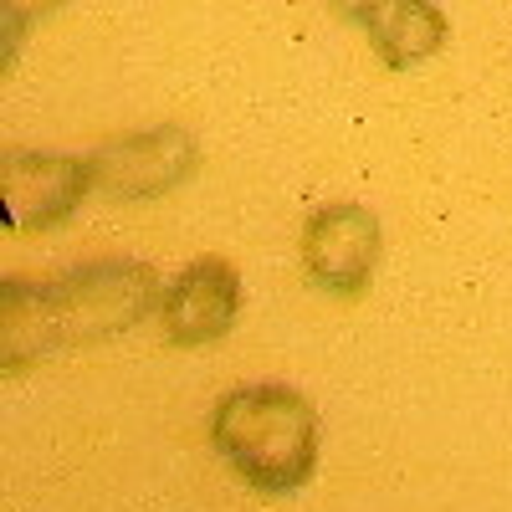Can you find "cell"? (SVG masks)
Returning <instances> with one entry per match:
<instances>
[{"instance_id":"ba28073f","label":"cell","mask_w":512,"mask_h":512,"mask_svg":"<svg viewBox=\"0 0 512 512\" xmlns=\"http://www.w3.org/2000/svg\"><path fill=\"white\" fill-rule=\"evenodd\" d=\"M67 0H0V26H6V62H16L21 41L36 21H47L52 11H62Z\"/></svg>"},{"instance_id":"52a82bcc","label":"cell","mask_w":512,"mask_h":512,"mask_svg":"<svg viewBox=\"0 0 512 512\" xmlns=\"http://www.w3.org/2000/svg\"><path fill=\"white\" fill-rule=\"evenodd\" d=\"M374 57L390 72H410L420 62H431L446 52L451 41V21L436 0H384L364 26Z\"/></svg>"},{"instance_id":"8992f818","label":"cell","mask_w":512,"mask_h":512,"mask_svg":"<svg viewBox=\"0 0 512 512\" xmlns=\"http://www.w3.org/2000/svg\"><path fill=\"white\" fill-rule=\"evenodd\" d=\"M246 308V282L231 256H195V262L164 287L159 328L169 349H205L221 344Z\"/></svg>"},{"instance_id":"3957f363","label":"cell","mask_w":512,"mask_h":512,"mask_svg":"<svg viewBox=\"0 0 512 512\" xmlns=\"http://www.w3.org/2000/svg\"><path fill=\"white\" fill-rule=\"evenodd\" d=\"M379 216L359 200H328L318 205L303 241H297V256H303V272L323 297H338V303H354V297L369 292L374 272H379Z\"/></svg>"},{"instance_id":"5b68a950","label":"cell","mask_w":512,"mask_h":512,"mask_svg":"<svg viewBox=\"0 0 512 512\" xmlns=\"http://www.w3.org/2000/svg\"><path fill=\"white\" fill-rule=\"evenodd\" d=\"M200 169V144L190 128L159 123L93 149V180L108 200H164Z\"/></svg>"},{"instance_id":"9c48e42d","label":"cell","mask_w":512,"mask_h":512,"mask_svg":"<svg viewBox=\"0 0 512 512\" xmlns=\"http://www.w3.org/2000/svg\"><path fill=\"white\" fill-rule=\"evenodd\" d=\"M379 6H384V0H328V11H333L338 21H349V26H359V31L369 26V16H374Z\"/></svg>"},{"instance_id":"277c9868","label":"cell","mask_w":512,"mask_h":512,"mask_svg":"<svg viewBox=\"0 0 512 512\" xmlns=\"http://www.w3.org/2000/svg\"><path fill=\"white\" fill-rule=\"evenodd\" d=\"M98 190L93 154H52V149H6L0 154V210L6 231L31 236L62 226L72 210Z\"/></svg>"},{"instance_id":"7a4b0ae2","label":"cell","mask_w":512,"mask_h":512,"mask_svg":"<svg viewBox=\"0 0 512 512\" xmlns=\"http://www.w3.org/2000/svg\"><path fill=\"white\" fill-rule=\"evenodd\" d=\"M210 446L256 492H297L318 472L323 425L292 384H236L210 410Z\"/></svg>"},{"instance_id":"6da1fadb","label":"cell","mask_w":512,"mask_h":512,"mask_svg":"<svg viewBox=\"0 0 512 512\" xmlns=\"http://www.w3.org/2000/svg\"><path fill=\"white\" fill-rule=\"evenodd\" d=\"M159 297V272L144 262H93L52 282L11 277L0 287V369L21 374L31 359L113 338L159 308Z\"/></svg>"}]
</instances>
